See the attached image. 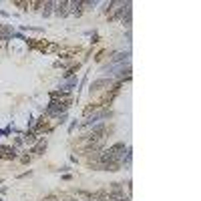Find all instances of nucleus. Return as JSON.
I'll use <instances>...</instances> for the list:
<instances>
[{
	"label": "nucleus",
	"mask_w": 201,
	"mask_h": 201,
	"mask_svg": "<svg viewBox=\"0 0 201 201\" xmlns=\"http://www.w3.org/2000/svg\"><path fill=\"white\" fill-rule=\"evenodd\" d=\"M103 87L109 88V87H111V80H109V79H99V80H94L93 85H91V94H93V93H99Z\"/></svg>",
	"instance_id": "nucleus-1"
},
{
	"label": "nucleus",
	"mask_w": 201,
	"mask_h": 201,
	"mask_svg": "<svg viewBox=\"0 0 201 201\" xmlns=\"http://www.w3.org/2000/svg\"><path fill=\"white\" fill-rule=\"evenodd\" d=\"M44 149H46V141H42V139H40V141H38V145H36V147H34L32 151H34L36 155H38V153H42Z\"/></svg>",
	"instance_id": "nucleus-2"
}]
</instances>
